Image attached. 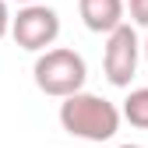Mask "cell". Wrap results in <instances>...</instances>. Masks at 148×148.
<instances>
[{
  "instance_id": "cell-1",
  "label": "cell",
  "mask_w": 148,
  "mask_h": 148,
  "mask_svg": "<svg viewBox=\"0 0 148 148\" xmlns=\"http://www.w3.org/2000/svg\"><path fill=\"white\" fill-rule=\"evenodd\" d=\"M123 113L95 92H78L60 102V127L81 141H109L120 131Z\"/></svg>"
},
{
  "instance_id": "cell-5",
  "label": "cell",
  "mask_w": 148,
  "mask_h": 148,
  "mask_svg": "<svg viewBox=\"0 0 148 148\" xmlns=\"http://www.w3.org/2000/svg\"><path fill=\"white\" fill-rule=\"evenodd\" d=\"M123 11H127L123 0H78L81 21H85L88 32H95V35H113L120 25H127Z\"/></svg>"
},
{
  "instance_id": "cell-2",
  "label": "cell",
  "mask_w": 148,
  "mask_h": 148,
  "mask_svg": "<svg viewBox=\"0 0 148 148\" xmlns=\"http://www.w3.org/2000/svg\"><path fill=\"white\" fill-rule=\"evenodd\" d=\"M32 78H35V88L42 95H53V99H71L85 92V81H88V64L78 49H67V46H53L46 53L35 57V67H32Z\"/></svg>"
},
{
  "instance_id": "cell-9",
  "label": "cell",
  "mask_w": 148,
  "mask_h": 148,
  "mask_svg": "<svg viewBox=\"0 0 148 148\" xmlns=\"http://www.w3.org/2000/svg\"><path fill=\"white\" fill-rule=\"evenodd\" d=\"M141 53H145V64H148V39H145V46H141Z\"/></svg>"
},
{
  "instance_id": "cell-11",
  "label": "cell",
  "mask_w": 148,
  "mask_h": 148,
  "mask_svg": "<svg viewBox=\"0 0 148 148\" xmlns=\"http://www.w3.org/2000/svg\"><path fill=\"white\" fill-rule=\"evenodd\" d=\"M116 148H141V145H116Z\"/></svg>"
},
{
  "instance_id": "cell-3",
  "label": "cell",
  "mask_w": 148,
  "mask_h": 148,
  "mask_svg": "<svg viewBox=\"0 0 148 148\" xmlns=\"http://www.w3.org/2000/svg\"><path fill=\"white\" fill-rule=\"evenodd\" d=\"M57 35H60V14L46 4H28L11 21V39L28 53H46L57 42Z\"/></svg>"
},
{
  "instance_id": "cell-6",
  "label": "cell",
  "mask_w": 148,
  "mask_h": 148,
  "mask_svg": "<svg viewBox=\"0 0 148 148\" xmlns=\"http://www.w3.org/2000/svg\"><path fill=\"white\" fill-rule=\"evenodd\" d=\"M123 120L138 127V131H148V88H134L131 95L123 99Z\"/></svg>"
},
{
  "instance_id": "cell-10",
  "label": "cell",
  "mask_w": 148,
  "mask_h": 148,
  "mask_svg": "<svg viewBox=\"0 0 148 148\" xmlns=\"http://www.w3.org/2000/svg\"><path fill=\"white\" fill-rule=\"evenodd\" d=\"M18 4H21V7H28V4H39V0H18Z\"/></svg>"
},
{
  "instance_id": "cell-7",
  "label": "cell",
  "mask_w": 148,
  "mask_h": 148,
  "mask_svg": "<svg viewBox=\"0 0 148 148\" xmlns=\"http://www.w3.org/2000/svg\"><path fill=\"white\" fill-rule=\"evenodd\" d=\"M131 18H134V25H141V28H148V0H131Z\"/></svg>"
},
{
  "instance_id": "cell-8",
  "label": "cell",
  "mask_w": 148,
  "mask_h": 148,
  "mask_svg": "<svg viewBox=\"0 0 148 148\" xmlns=\"http://www.w3.org/2000/svg\"><path fill=\"white\" fill-rule=\"evenodd\" d=\"M11 21H14V14H11V7H7V0H0V39L11 35Z\"/></svg>"
},
{
  "instance_id": "cell-4",
  "label": "cell",
  "mask_w": 148,
  "mask_h": 148,
  "mask_svg": "<svg viewBox=\"0 0 148 148\" xmlns=\"http://www.w3.org/2000/svg\"><path fill=\"white\" fill-rule=\"evenodd\" d=\"M138 60H141V42H138L134 25H120L113 35H106L102 71L113 88H131L134 74H138Z\"/></svg>"
}]
</instances>
